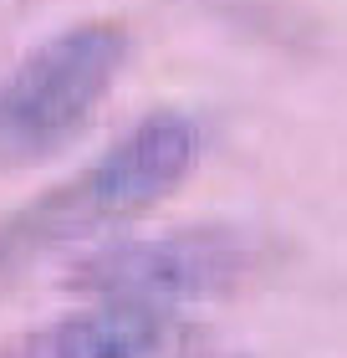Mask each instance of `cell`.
<instances>
[{"mask_svg": "<svg viewBox=\"0 0 347 358\" xmlns=\"http://www.w3.org/2000/svg\"><path fill=\"white\" fill-rule=\"evenodd\" d=\"M194 159H200V123L189 113H148L97 164L41 189L31 205L0 220V282L57 246L138 220L184 185Z\"/></svg>", "mask_w": 347, "mask_h": 358, "instance_id": "1", "label": "cell"}, {"mask_svg": "<svg viewBox=\"0 0 347 358\" xmlns=\"http://www.w3.org/2000/svg\"><path fill=\"white\" fill-rule=\"evenodd\" d=\"M128 52L133 31L118 15H92L31 46L0 77V169H31L67 149L108 103Z\"/></svg>", "mask_w": 347, "mask_h": 358, "instance_id": "2", "label": "cell"}, {"mask_svg": "<svg viewBox=\"0 0 347 358\" xmlns=\"http://www.w3.org/2000/svg\"><path fill=\"white\" fill-rule=\"evenodd\" d=\"M276 246L245 225H184L143 241L87 251L67 266L61 287L77 297H112V302H154L179 307L200 297H235L260 282Z\"/></svg>", "mask_w": 347, "mask_h": 358, "instance_id": "3", "label": "cell"}, {"mask_svg": "<svg viewBox=\"0 0 347 358\" xmlns=\"http://www.w3.org/2000/svg\"><path fill=\"white\" fill-rule=\"evenodd\" d=\"M0 358H209V328L179 307L97 297L0 338Z\"/></svg>", "mask_w": 347, "mask_h": 358, "instance_id": "4", "label": "cell"}]
</instances>
